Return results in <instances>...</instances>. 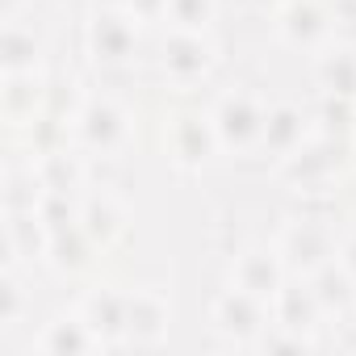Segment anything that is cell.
<instances>
[{
  "instance_id": "cell-1",
  "label": "cell",
  "mask_w": 356,
  "mask_h": 356,
  "mask_svg": "<svg viewBox=\"0 0 356 356\" xmlns=\"http://www.w3.org/2000/svg\"><path fill=\"white\" fill-rule=\"evenodd\" d=\"M97 343V331L88 327V323H76L72 318V327H63V323H51V331H47V348L51 352H72V348H92Z\"/></svg>"
}]
</instances>
